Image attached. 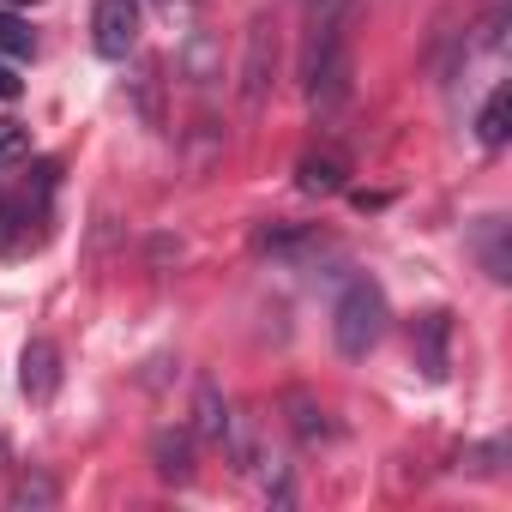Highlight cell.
Instances as JSON below:
<instances>
[{
  "label": "cell",
  "instance_id": "obj_4",
  "mask_svg": "<svg viewBox=\"0 0 512 512\" xmlns=\"http://www.w3.org/2000/svg\"><path fill=\"white\" fill-rule=\"evenodd\" d=\"M43 223H49V187H37V199H31V187L0 193V253H7V260L43 247Z\"/></svg>",
  "mask_w": 512,
  "mask_h": 512
},
{
  "label": "cell",
  "instance_id": "obj_7",
  "mask_svg": "<svg viewBox=\"0 0 512 512\" xmlns=\"http://www.w3.org/2000/svg\"><path fill=\"white\" fill-rule=\"evenodd\" d=\"M446 338H452L446 314H422L416 320V362H422L428 380H446Z\"/></svg>",
  "mask_w": 512,
  "mask_h": 512
},
{
  "label": "cell",
  "instance_id": "obj_10",
  "mask_svg": "<svg viewBox=\"0 0 512 512\" xmlns=\"http://www.w3.org/2000/svg\"><path fill=\"white\" fill-rule=\"evenodd\" d=\"M506 115H512V85H494L488 103H482V115H476V139H482L488 151L506 145Z\"/></svg>",
  "mask_w": 512,
  "mask_h": 512
},
{
  "label": "cell",
  "instance_id": "obj_20",
  "mask_svg": "<svg viewBox=\"0 0 512 512\" xmlns=\"http://www.w3.org/2000/svg\"><path fill=\"white\" fill-rule=\"evenodd\" d=\"M7 464H13V446H7V440H0V470H7Z\"/></svg>",
  "mask_w": 512,
  "mask_h": 512
},
{
  "label": "cell",
  "instance_id": "obj_19",
  "mask_svg": "<svg viewBox=\"0 0 512 512\" xmlns=\"http://www.w3.org/2000/svg\"><path fill=\"white\" fill-rule=\"evenodd\" d=\"M0 97H19V73L13 67H0Z\"/></svg>",
  "mask_w": 512,
  "mask_h": 512
},
{
  "label": "cell",
  "instance_id": "obj_18",
  "mask_svg": "<svg viewBox=\"0 0 512 512\" xmlns=\"http://www.w3.org/2000/svg\"><path fill=\"white\" fill-rule=\"evenodd\" d=\"M145 7H151L157 19H169V25H175V19H187V13H193V0H145Z\"/></svg>",
  "mask_w": 512,
  "mask_h": 512
},
{
  "label": "cell",
  "instance_id": "obj_17",
  "mask_svg": "<svg viewBox=\"0 0 512 512\" xmlns=\"http://www.w3.org/2000/svg\"><path fill=\"white\" fill-rule=\"evenodd\" d=\"M500 458H506V446H500V440H488V446H470L458 464H470L476 476H494V470H500Z\"/></svg>",
  "mask_w": 512,
  "mask_h": 512
},
{
  "label": "cell",
  "instance_id": "obj_13",
  "mask_svg": "<svg viewBox=\"0 0 512 512\" xmlns=\"http://www.w3.org/2000/svg\"><path fill=\"white\" fill-rule=\"evenodd\" d=\"M284 404H290V416H296V434H302V440H326V434H332L326 410H320V404H314L308 392H290Z\"/></svg>",
  "mask_w": 512,
  "mask_h": 512
},
{
  "label": "cell",
  "instance_id": "obj_1",
  "mask_svg": "<svg viewBox=\"0 0 512 512\" xmlns=\"http://www.w3.org/2000/svg\"><path fill=\"white\" fill-rule=\"evenodd\" d=\"M356 25V0H314L308 13V49H302V85L314 121H332L350 103V31Z\"/></svg>",
  "mask_w": 512,
  "mask_h": 512
},
{
  "label": "cell",
  "instance_id": "obj_6",
  "mask_svg": "<svg viewBox=\"0 0 512 512\" xmlns=\"http://www.w3.org/2000/svg\"><path fill=\"white\" fill-rule=\"evenodd\" d=\"M19 386H25L31 404H49V398L61 392V350H55L49 338H31V344H25V356H19Z\"/></svg>",
  "mask_w": 512,
  "mask_h": 512
},
{
  "label": "cell",
  "instance_id": "obj_12",
  "mask_svg": "<svg viewBox=\"0 0 512 512\" xmlns=\"http://www.w3.org/2000/svg\"><path fill=\"white\" fill-rule=\"evenodd\" d=\"M302 187L308 193H338L344 187V157H302Z\"/></svg>",
  "mask_w": 512,
  "mask_h": 512
},
{
  "label": "cell",
  "instance_id": "obj_21",
  "mask_svg": "<svg viewBox=\"0 0 512 512\" xmlns=\"http://www.w3.org/2000/svg\"><path fill=\"white\" fill-rule=\"evenodd\" d=\"M7 7H37V0H7Z\"/></svg>",
  "mask_w": 512,
  "mask_h": 512
},
{
  "label": "cell",
  "instance_id": "obj_9",
  "mask_svg": "<svg viewBox=\"0 0 512 512\" xmlns=\"http://www.w3.org/2000/svg\"><path fill=\"white\" fill-rule=\"evenodd\" d=\"M476 253H482V266H488L494 284L512 278V260H506V223H500V217H482V223H476Z\"/></svg>",
  "mask_w": 512,
  "mask_h": 512
},
{
  "label": "cell",
  "instance_id": "obj_11",
  "mask_svg": "<svg viewBox=\"0 0 512 512\" xmlns=\"http://www.w3.org/2000/svg\"><path fill=\"white\" fill-rule=\"evenodd\" d=\"M7 500H13V512H25V506H55V500H61V488H55L43 470H25V476L13 482V494H7Z\"/></svg>",
  "mask_w": 512,
  "mask_h": 512
},
{
  "label": "cell",
  "instance_id": "obj_2",
  "mask_svg": "<svg viewBox=\"0 0 512 512\" xmlns=\"http://www.w3.org/2000/svg\"><path fill=\"white\" fill-rule=\"evenodd\" d=\"M386 320H392L386 314V290L374 278H350L344 296H338V308H332V344H338V356L362 362L386 338Z\"/></svg>",
  "mask_w": 512,
  "mask_h": 512
},
{
  "label": "cell",
  "instance_id": "obj_16",
  "mask_svg": "<svg viewBox=\"0 0 512 512\" xmlns=\"http://www.w3.org/2000/svg\"><path fill=\"white\" fill-rule=\"evenodd\" d=\"M25 151H31V133L19 121H0V163H19Z\"/></svg>",
  "mask_w": 512,
  "mask_h": 512
},
{
  "label": "cell",
  "instance_id": "obj_14",
  "mask_svg": "<svg viewBox=\"0 0 512 512\" xmlns=\"http://www.w3.org/2000/svg\"><path fill=\"white\" fill-rule=\"evenodd\" d=\"M223 428H229V410H223L217 386L205 380V386H199V422H193V434H205V440H223Z\"/></svg>",
  "mask_w": 512,
  "mask_h": 512
},
{
  "label": "cell",
  "instance_id": "obj_15",
  "mask_svg": "<svg viewBox=\"0 0 512 512\" xmlns=\"http://www.w3.org/2000/svg\"><path fill=\"white\" fill-rule=\"evenodd\" d=\"M0 55H13V61L37 55V37H31V25H25V19H13V13H0Z\"/></svg>",
  "mask_w": 512,
  "mask_h": 512
},
{
  "label": "cell",
  "instance_id": "obj_5",
  "mask_svg": "<svg viewBox=\"0 0 512 512\" xmlns=\"http://www.w3.org/2000/svg\"><path fill=\"white\" fill-rule=\"evenodd\" d=\"M91 43H97L103 61H127L139 49V0H97Z\"/></svg>",
  "mask_w": 512,
  "mask_h": 512
},
{
  "label": "cell",
  "instance_id": "obj_3",
  "mask_svg": "<svg viewBox=\"0 0 512 512\" xmlns=\"http://www.w3.org/2000/svg\"><path fill=\"white\" fill-rule=\"evenodd\" d=\"M272 79H278V25L260 13V19L247 25V43H241V109L247 115L266 109Z\"/></svg>",
  "mask_w": 512,
  "mask_h": 512
},
{
  "label": "cell",
  "instance_id": "obj_8",
  "mask_svg": "<svg viewBox=\"0 0 512 512\" xmlns=\"http://www.w3.org/2000/svg\"><path fill=\"white\" fill-rule=\"evenodd\" d=\"M151 458H157V476L163 482H187L193 476V434L187 428H163L151 440Z\"/></svg>",
  "mask_w": 512,
  "mask_h": 512
}]
</instances>
